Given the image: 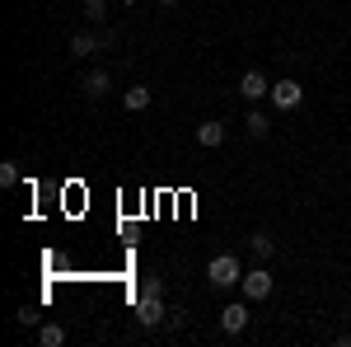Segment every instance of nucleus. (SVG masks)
<instances>
[{
	"instance_id": "nucleus-1",
	"label": "nucleus",
	"mask_w": 351,
	"mask_h": 347,
	"mask_svg": "<svg viewBox=\"0 0 351 347\" xmlns=\"http://www.w3.org/2000/svg\"><path fill=\"white\" fill-rule=\"evenodd\" d=\"M206 277H211V287H216V291H225V287H234V282H243L239 258H234V254H220V258H211V267H206Z\"/></svg>"
},
{
	"instance_id": "nucleus-2",
	"label": "nucleus",
	"mask_w": 351,
	"mask_h": 347,
	"mask_svg": "<svg viewBox=\"0 0 351 347\" xmlns=\"http://www.w3.org/2000/svg\"><path fill=\"white\" fill-rule=\"evenodd\" d=\"M267 99L281 108V113H291V108H300V99H304V85H300V80H276Z\"/></svg>"
},
{
	"instance_id": "nucleus-3",
	"label": "nucleus",
	"mask_w": 351,
	"mask_h": 347,
	"mask_svg": "<svg viewBox=\"0 0 351 347\" xmlns=\"http://www.w3.org/2000/svg\"><path fill=\"white\" fill-rule=\"evenodd\" d=\"M243 295H248V300H267L271 295V272L267 267H253V272H243Z\"/></svg>"
},
{
	"instance_id": "nucleus-4",
	"label": "nucleus",
	"mask_w": 351,
	"mask_h": 347,
	"mask_svg": "<svg viewBox=\"0 0 351 347\" xmlns=\"http://www.w3.org/2000/svg\"><path fill=\"white\" fill-rule=\"evenodd\" d=\"M239 94H243V99H253V104H258V99H267V94H271L267 76H263V71H243V80H239Z\"/></svg>"
},
{
	"instance_id": "nucleus-5",
	"label": "nucleus",
	"mask_w": 351,
	"mask_h": 347,
	"mask_svg": "<svg viewBox=\"0 0 351 347\" xmlns=\"http://www.w3.org/2000/svg\"><path fill=\"white\" fill-rule=\"evenodd\" d=\"M136 320H141V328H155V324H164L160 295H141V305H136Z\"/></svg>"
},
{
	"instance_id": "nucleus-6",
	"label": "nucleus",
	"mask_w": 351,
	"mask_h": 347,
	"mask_svg": "<svg viewBox=\"0 0 351 347\" xmlns=\"http://www.w3.org/2000/svg\"><path fill=\"white\" fill-rule=\"evenodd\" d=\"M220 328L225 333H243L248 328V305H225L220 310Z\"/></svg>"
},
{
	"instance_id": "nucleus-7",
	"label": "nucleus",
	"mask_w": 351,
	"mask_h": 347,
	"mask_svg": "<svg viewBox=\"0 0 351 347\" xmlns=\"http://www.w3.org/2000/svg\"><path fill=\"white\" fill-rule=\"evenodd\" d=\"M104 43H108V33H104V38H99V33H75V38H71V56H89V52H99Z\"/></svg>"
},
{
	"instance_id": "nucleus-8",
	"label": "nucleus",
	"mask_w": 351,
	"mask_h": 347,
	"mask_svg": "<svg viewBox=\"0 0 351 347\" xmlns=\"http://www.w3.org/2000/svg\"><path fill=\"white\" fill-rule=\"evenodd\" d=\"M122 104H127V113H141V108H150V89H145V85H132V89L122 94Z\"/></svg>"
},
{
	"instance_id": "nucleus-9",
	"label": "nucleus",
	"mask_w": 351,
	"mask_h": 347,
	"mask_svg": "<svg viewBox=\"0 0 351 347\" xmlns=\"http://www.w3.org/2000/svg\"><path fill=\"white\" fill-rule=\"evenodd\" d=\"M243 132L253 136V141H263V136L271 132V122H267V117H263V113H258V108H253V113H248V117H243Z\"/></svg>"
},
{
	"instance_id": "nucleus-10",
	"label": "nucleus",
	"mask_w": 351,
	"mask_h": 347,
	"mask_svg": "<svg viewBox=\"0 0 351 347\" xmlns=\"http://www.w3.org/2000/svg\"><path fill=\"white\" fill-rule=\"evenodd\" d=\"M220 141H225V127L220 122H202L197 127V146H220Z\"/></svg>"
},
{
	"instance_id": "nucleus-11",
	"label": "nucleus",
	"mask_w": 351,
	"mask_h": 347,
	"mask_svg": "<svg viewBox=\"0 0 351 347\" xmlns=\"http://www.w3.org/2000/svg\"><path fill=\"white\" fill-rule=\"evenodd\" d=\"M108 89H112V80H108V76H104V71H94V76L84 80V94H89V99H104Z\"/></svg>"
},
{
	"instance_id": "nucleus-12",
	"label": "nucleus",
	"mask_w": 351,
	"mask_h": 347,
	"mask_svg": "<svg viewBox=\"0 0 351 347\" xmlns=\"http://www.w3.org/2000/svg\"><path fill=\"white\" fill-rule=\"evenodd\" d=\"M38 338H43V347H61V343H66V328H61V324H43Z\"/></svg>"
},
{
	"instance_id": "nucleus-13",
	"label": "nucleus",
	"mask_w": 351,
	"mask_h": 347,
	"mask_svg": "<svg viewBox=\"0 0 351 347\" xmlns=\"http://www.w3.org/2000/svg\"><path fill=\"white\" fill-rule=\"evenodd\" d=\"M14 183H19V164L5 160V164H0V188H14Z\"/></svg>"
},
{
	"instance_id": "nucleus-14",
	"label": "nucleus",
	"mask_w": 351,
	"mask_h": 347,
	"mask_svg": "<svg viewBox=\"0 0 351 347\" xmlns=\"http://www.w3.org/2000/svg\"><path fill=\"white\" fill-rule=\"evenodd\" d=\"M253 254H258V258H271V249H276V244H271V235H253Z\"/></svg>"
},
{
	"instance_id": "nucleus-15",
	"label": "nucleus",
	"mask_w": 351,
	"mask_h": 347,
	"mask_svg": "<svg viewBox=\"0 0 351 347\" xmlns=\"http://www.w3.org/2000/svg\"><path fill=\"white\" fill-rule=\"evenodd\" d=\"M84 14H89V19H104L108 10H104V0H84Z\"/></svg>"
},
{
	"instance_id": "nucleus-16",
	"label": "nucleus",
	"mask_w": 351,
	"mask_h": 347,
	"mask_svg": "<svg viewBox=\"0 0 351 347\" xmlns=\"http://www.w3.org/2000/svg\"><path fill=\"white\" fill-rule=\"evenodd\" d=\"M141 295H164V282H160V277H145V287H141Z\"/></svg>"
},
{
	"instance_id": "nucleus-17",
	"label": "nucleus",
	"mask_w": 351,
	"mask_h": 347,
	"mask_svg": "<svg viewBox=\"0 0 351 347\" xmlns=\"http://www.w3.org/2000/svg\"><path fill=\"white\" fill-rule=\"evenodd\" d=\"M160 5H178V0H160Z\"/></svg>"
},
{
	"instance_id": "nucleus-18",
	"label": "nucleus",
	"mask_w": 351,
	"mask_h": 347,
	"mask_svg": "<svg viewBox=\"0 0 351 347\" xmlns=\"http://www.w3.org/2000/svg\"><path fill=\"white\" fill-rule=\"evenodd\" d=\"M122 5H136V0H122Z\"/></svg>"
}]
</instances>
